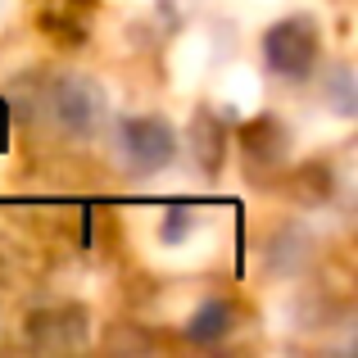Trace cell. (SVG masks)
Masks as SVG:
<instances>
[{
  "label": "cell",
  "mask_w": 358,
  "mask_h": 358,
  "mask_svg": "<svg viewBox=\"0 0 358 358\" xmlns=\"http://www.w3.org/2000/svg\"><path fill=\"white\" fill-rule=\"evenodd\" d=\"M327 87H331V96H336V109H341V114H354V91H350V69H336V73H331V82H327Z\"/></svg>",
  "instance_id": "obj_7"
},
{
  "label": "cell",
  "mask_w": 358,
  "mask_h": 358,
  "mask_svg": "<svg viewBox=\"0 0 358 358\" xmlns=\"http://www.w3.org/2000/svg\"><path fill=\"white\" fill-rule=\"evenodd\" d=\"M118 155L127 159V168H136V173H159V168L177 155V141L159 118H127L118 127Z\"/></svg>",
  "instance_id": "obj_2"
},
{
  "label": "cell",
  "mask_w": 358,
  "mask_h": 358,
  "mask_svg": "<svg viewBox=\"0 0 358 358\" xmlns=\"http://www.w3.org/2000/svg\"><path fill=\"white\" fill-rule=\"evenodd\" d=\"M218 159H222V127L209 114H200L195 118V164L209 173V168H218Z\"/></svg>",
  "instance_id": "obj_5"
},
{
  "label": "cell",
  "mask_w": 358,
  "mask_h": 358,
  "mask_svg": "<svg viewBox=\"0 0 358 358\" xmlns=\"http://www.w3.org/2000/svg\"><path fill=\"white\" fill-rule=\"evenodd\" d=\"M227 322H231V308L222 304V299H213V304H204L200 313H195V322L186 327V336H191V341H218L222 331H227Z\"/></svg>",
  "instance_id": "obj_6"
},
{
  "label": "cell",
  "mask_w": 358,
  "mask_h": 358,
  "mask_svg": "<svg viewBox=\"0 0 358 358\" xmlns=\"http://www.w3.org/2000/svg\"><path fill=\"white\" fill-rule=\"evenodd\" d=\"M27 341L45 345V350H64V345L82 341V322L69 308H59V313H36V317H27Z\"/></svg>",
  "instance_id": "obj_4"
},
{
  "label": "cell",
  "mask_w": 358,
  "mask_h": 358,
  "mask_svg": "<svg viewBox=\"0 0 358 358\" xmlns=\"http://www.w3.org/2000/svg\"><path fill=\"white\" fill-rule=\"evenodd\" d=\"M50 109H55V118H59V127L87 136V131H96L100 114H105V96H100V87L87 82V78H59L55 91H50Z\"/></svg>",
  "instance_id": "obj_3"
},
{
  "label": "cell",
  "mask_w": 358,
  "mask_h": 358,
  "mask_svg": "<svg viewBox=\"0 0 358 358\" xmlns=\"http://www.w3.org/2000/svg\"><path fill=\"white\" fill-rule=\"evenodd\" d=\"M263 55H268V64L281 78H308V69H313V59H317L313 23H308V18H286V23H277L268 32V41H263Z\"/></svg>",
  "instance_id": "obj_1"
}]
</instances>
